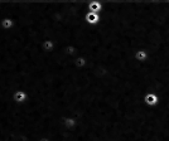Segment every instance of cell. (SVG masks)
<instances>
[{
  "label": "cell",
  "mask_w": 169,
  "mask_h": 141,
  "mask_svg": "<svg viewBox=\"0 0 169 141\" xmlns=\"http://www.w3.org/2000/svg\"><path fill=\"white\" fill-rule=\"evenodd\" d=\"M29 100V95L27 91L23 90H16L13 93V101L16 103V105H20V103H24Z\"/></svg>",
  "instance_id": "1"
},
{
  "label": "cell",
  "mask_w": 169,
  "mask_h": 141,
  "mask_svg": "<svg viewBox=\"0 0 169 141\" xmlns=\"http://www.w3.org/2000/svg\"><path fill=\"white\" fill-rule=\"evenodd\" d=\"M14 25H15V23H14L13 19H11V16H4L3 19L0 20V27H1L3 30H7V32L13 29Z\"/></svg>",
  "instance_id": "2"
},
{
  "label": "cell",
  "mask_w": 169,
  "mask_h": 141,
  "mask_svg": "<svg viewBox=\"0 0 169 141\" xmlns=\"http://www.w3.org/2000/svg\"><path fill=\"white\" fill-rule=\"evenodd\" d=\"M84 20L88 24H96L100 20V15H99V13H91V11H90V13L84 15Z\"/></svg>",
  "instance_id": "3"
},
{
  "label": "cell",
  "mask_w": 169,
  "mask_h": 141,
  "mask_svg": "<svg viewBox=\"0 0 169 141\" xmlns=\"http://www.w3.org/2000/svg\"><path fill=\"white\" fill-rule=\"evenodd\" d=\"M54 47V43L52 40H44L42 42V49H43L44 52H52Z\"/></svg>",
  "instance_id": "4"
},
{
  "label": "cell",
  "mask_w": 169,
  "mask_h": 141,
  "mask_svg": "<svg viewBox=\"0 0 169 141\" xmlns=\"http://www.w3.org/2000/svg\"><path fill=\"white\" fill-rule=\"evenodd\" d=\"M88 7H90V11H91V13H99V11L101 10V8H102V5L100 3H97V1H92Z\"/></svg>",
  "instance_id": "5"
},
{
  "label": "cell",
  "mask_w": 169,
  "mask_h": 141,
  "mask_svg": "<svg viewBox=\"0 0 169 141\" xmlns=\"http://www.w3.org/2000/svg\"><path fill=\"white\" fill-rule=\"evenodd\" d=\"M63 124L67 128H72L76 125V120H73L72 117H64L63 119Z\"/></svg>",
  "instance_id": "6"
},
{
  "label": "cell",
  "mask_w": 169,
  "mask_h": 141,
  "mask_svg": "<svg viewBox=\"0 0 169 141\" xmlns=\"http://www.w3.org/2000/svg\"><path fill=\"white\" fill-rule=\"evenodd\" d=\"M145 102L148 103V105H155V103H156V96L153 95V93L148 95L147 98H145Z\"/></svg>",
  "instance_id": "7"
},
{
  "label": "cell",
  "mask_w": 169,
  "mask_h": 141,
  "mask_svg": "<svg viewBox=\"0 0 169 141\" xmlns=\"http://www.w3.org/2000/svg\"><path fill=\"white\" fill-rule=\"evenodd\" d=\"M75 66L77 67V68H82L83 66H86V59H84L83 57L77 58V59L75 60Z\"/></svg>",
  "instance_id": "8"
},
{
  "label": "cell",
  "mask_w": 169,
  "mask_h": 141,
  "mask_svg": "<svg viewBox=\"0 0 169 141\" xmlns=\"http://www.w3.org/2000/svg\"><path fill=\"white\" fill-rule=\"evenodd\" d=\"M145 56H147L145 52H143V51H139V52L136 53V58H138L139 60H143L144 58H145Z\"/></svg>",
  "instance_id": "9"
}]
</instances>
